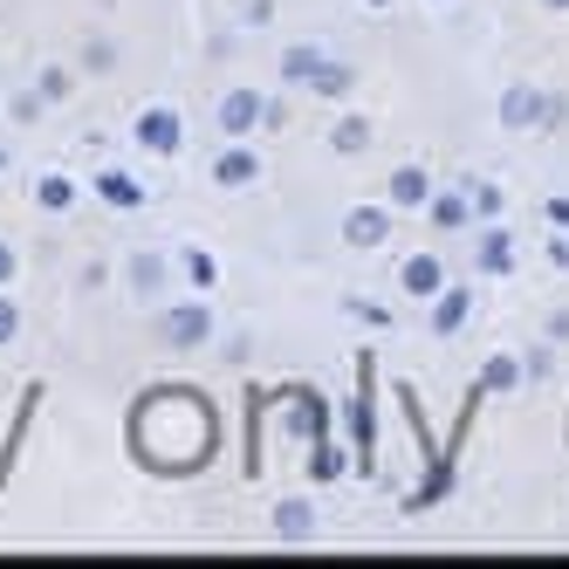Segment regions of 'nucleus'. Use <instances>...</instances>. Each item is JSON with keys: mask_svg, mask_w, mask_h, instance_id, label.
Wrapping results in <instances>:
<instances>
[{"mask_svg": "<svg viewBox=\"0 0 569 569\" xmlns=\"http://www.w3.org/2000/svg\"><path fill=\"white\" fill-rule=\"evenodd\" d=\"M138 138H144L151 151H172V144H179V117H172V110H151L144 124H138Z\"/></svg>", "mask_w": 569, "mask_h": 569, "instance_id": "f257e3e1", "label": "nucleus"}, {"mask_svg": "<svg viewBox=\"0 0 569 569\" xmlns=\"http://www.w3.org/2000/svg\"><path fill=\"white\" fill-rule=\"evenodd\" d=\"M8 274H14V254H8V248H0V281H8Z\"/></svg>", "mask_w": 569, "mask_h": 569, "instance_id": "423d86ee", "label": "nucleus"}, {"mask_svg": "<svg viewBox=\"0 0 569 569\" xmlns=\"http://www.w3.org/2000/svg\"><path fill=\"white\" fill-rule=\"evenodd\" d=\"M42 207H69V186L62 179H42Z\"/></svg>", "mask_w": 569, "mask_h": 569, "instance_id": "20e7f679", "label": "nucleus"}, {"mask_svg": "<svg viewBox=\"0 0 569 569\" xmlns=\"http://www.w3.org/2000/svg\"><path fill=\"white\" fill-rule=\"evenodd\" d=\"M14 337V302H0V343Z\"/></svg>", "mask_w": 569, "mask_h": 569, "instance_id": "39448f33", "label": "nucleus"}, {"mask_svg": "<svg viewBox=\"0 0 569 569\" xmlns=\"http://www.w3.org/2000/svg\"><path fill=\"white\" fill-rule=\"evenodd\" d=\"M103 199H117V207H138V186H131V179H103Z\"/></svg>", "mask_w": 569, "mask_h": 569, "instance_id": "7ed1b4c3", "label": "nucleus"}, {"mask_svg": "<svg viewBox=\"0 0 569 569\" xmlns=\"http://www.w3.org/2000/svg\"><path fill=\"white\" fill-rule=\"evenodd\" d=\"M199 330H207V316H199V309H179V316H172V337H179V343H192Z\"/></svg>", "mask_w": 569, "mask_h": 569, "instance_id": "f03ea898", "label": "nucleus"}]
</instances>
